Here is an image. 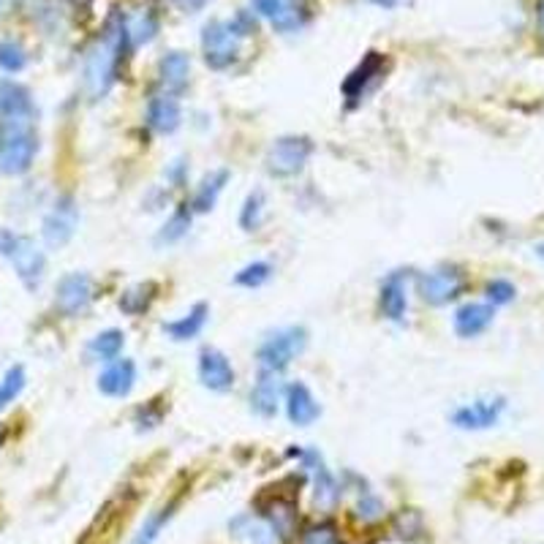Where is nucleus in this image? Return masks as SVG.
Returning <instances> with one entry per match:
<instances>
[{"label": "nucleus", "instance_id": "1", "mask_svg": "<svg viewBox=\"0 0 544 544\" xmlns=\"http://www.w3.org/2000/svg\"><path fill=\"white\" fill-rule=\"evenodd\" d=\"M128 46H131L128 19L120 11H115L106 19L104 33L96 41V46L90 49L87 63H85V90H87L90 101H98L112 90L117 71H120V60L126 57Z\"/></svg>", "mask_w": 544, "mask_h": 544}, {"label": "nucleus", "instance_id": "2", "mask_svg": "<svg viewBox=\"0 0 544 544\" xmlns=\"http://www.w3.org/2000/svg\"><path fill=\"white\" fill-rule=\"evenodd\" d=\"M257 33V19L248 11H240L235 19H216L202 30V52L205 63L213 71L229 68L240 57L243 38Z\"/></svg>", "mask_w": 544, "mask_h": 544}, {"label": "nucleus", "instance_id": "3", "mask_svg": "<svg viewBox=\"0 0 544 544\" xmlns=\"http://www.w3.org/2000/svg\"><path fill=\"white\" fill-rule=\"evenodd\" d=\"M0 257H5L11 262L14 272L19 275V280L27 288H38L44 270H46V259L44 251L25 235H14V232H0Z\"/></svg>", "mask_w": 544, "mask_h": 544}, {"label": "nucleus", "instance_id": "4", "mask_svg": "<svg viewBox=\"0 0 544 544\" xmlns=\"http://www.w3.org/2000/svg\"><path fill=\"white\" fill-rule=\"evenodd\" d=\"M307 346V329L305 327H283L267 335L257 351L259 368L267 373H283Z\"/></svg>", "mask_w": 544, "mask_h": 544}, {"label": "nucleus", "instance_id": "5", "mask_svg": "<svg viewBox=\"0 0 544 544\" xmlns=\"http://www.w3.org/2000/svg\"><path fill=\"white\" fill-rule=\"evenodd\" d=\"M310 156H313V142L307 136H280L270 145L265 164L272 177L286 180V177H297L305 169Z\"/></svg>", "mask_w": 544, "mask_h": 544}, {"label": "nucleus", "instance_id": "6", "mask_svg": "<svg viewBox=\"0 0 544 544\" xmlns=\"http://www.w3.org/2000/svg\"><path fill=\"white\" fill-rule=\"evenodd\" d=\"M38 153V139L33 128H5L0 139V172L3 175H25L33 166Z\"/></svg>", "mask_w": 544, "mask_h": 544}, {"label": "nucleus", "instance_id": "7", "mask_svg": "<svg viewBox=\"0 0 544 544\" xmlns=\"http://www.w3.org/2000/svg\"><path fill=\"white\" fill-rule=\"evenodd\" d=\"M417 288H419V297L428 305L441 307V305L455 302L466 291V272L455 267V265H447V267L419 275L417 277Z\"/></svg>", "mask_w": 544, "mask_h": 544}, {"label": "nucleus", "instance_id": "8", "mask_svg": "<svg viewBox=\"0 0 544 544\" xmlns=\"http://www.w3.org/2000/svg\"><path fill=\"white\" fill-rule=\"evenodd\" d=\"M35 104L25 85L3 79L0 82V123L5 128H33Z\"/></svg>", "mask_w": 544, "mask_h": 544}, {"label": "nucleus", "instance_id": "9", "mask_svg": "<svg viewBox=\"0 0 544 544\" xmlns=\"http://www.w3.org/2000/svg\"><path fill=\"white\" fill-rule=\"evenodd\" d=\"M76 227H79V207L74 196H60L52 205V210L44 216V224H41L44 243L49 248H63L76 235Z\"/></svg>", "mask_w": 544, "mask_h": 544}, {"label": "nucleus", "instance_id": "10", "mask_svg": "<svg viewBox=\"0 0 544 544\" xmlns=\"http://www.w3.org/2000/svg\"><path fill=\"white\" fill-rule=\"evenodd\" d=\"M251 5L277 33H297L310 19L307 0H251Z\"/></svg>", "mask_w": 544, "mask_h": 544}, {"label": "nucleus", "instance_id": "11", "mask_svg": "<svg viewBox=\"0 0 544 544\" xmlns=\"http://www.w3.org/2000/svg\"><path fill=\"white\" fill-rule=\"evenodd\" d=\"M93 302V277L87 272H68L60 277L57 288H55V307L74 318L79 313H85Z\"/></svg>", "mask_w": 544, "mask_h": 544}, {"label": "nucleus", "instance_id": "12", "mask_svg": "<svg viewBox=\"0 0 544 544\" xmlns=\"http://www.w3.org/2000/svg\"><path fill=\"white\" fill-rule=\"evenodd\" d=\"M291 455L299 458L302 468L313 477V488H316L313 496H316V504H318L321 509H332V507L337 504V499H340V488H337L335 477L327 471L321 455H318L316 449H291Z\"/></svg>", "mask_w": 544, "mask_h": 544}, {"label": "nucleus", "instance_id": "13", "mask_svg": "<svg viewBox=\"0 0 544 544\" xmlns=\"http://www.w3.org/2000/svg\"><path fill=\"white\" fill-rule=\"evenodd\" d=\"M199 381L210 392H229L237 381L229 357L224 351L213 348V346H205L199 351Z\"/></svg>", "mask_w": 544, "mask_h": 544}, {"label": "nucleus", "instance_id": "14", "mask_svg": "<svg viewBox=\"0 0 544 544\" xmlns=\"http://www.w3.org/2000/svg\"><path fill=\"white\" fill-rule=\"evenodd\" d=\"M504 408H507L504 398H482V400H474L468 406H460L452 414V422L463 430H485V428H493L501 419Z\"/></svg>", "mask_w": 544, "mask_h": 544}, {"label": "nucleus", "instance_id": "15", "mask_svg": "<svg viewBox=\"0 0 544 544\" xmlns=\"http://www.w3.org/2000/svg\"><path fill=\"white\" fill-rule=\"evenodd\" d=\"M381 74H384V55L381 52H368L365 60L343 79V96L348 98V104L359 101L370 90V85L376 79H381Z\"/></svg>", "mask_w": 544, "mask_h": 544}, {"label": "nucleus", "instance_id": "16", "mask_svg": "<svg viewBox=\"0 0 544 544\" xmlns=\"http://www.w3.org/2000/svg\"><path fill=\"white\" fill-rule=\"evenodd\" d=\"M286 414H288V422L297 428H307L321 417L318 400L302 381H294L286 387Z\"/></svg>", "mask_w": 544, "mask_h": 544}, {"label": "nucleus", "instance_id": "17", "mask_svg": "<svg viewBox=\"0 0 544 544\" xmlns=\"http://www.w3.org/2000/svg\"><path fill=\"white\" fill-rule=\"evenodd\" d=\"M183 123V109H180V101L177 96L172 93H158L150 98L147 104V126L158 134H175Z\"/></svg>", "mask_w": 544, "mask_h": 544}, {"label": "nucleus", "instance_id": "18", "mask_svg": "<svg viewBox=\"0 0 544 544\" xmlns=\"http://www.w3.org/2000/svg\"><path fill=\"white\" fill-rule=\"evenodd\" d=\"M406 277L408 272H392L378 291V307L384 318L389 321H403L408 310V291H406Z\"/></svg>", "mask_w": 544, "mask_h": 544}, {"label": "nucleus", "instance_id": "19", "mask_svg": "<svg viewBox=\"0 0 544 544\" xmlns=\"http://www.w3.org/2000/svg\"><path fill=\"white\" fill-rule=\"evenodd\" d=\"M136 384L134 359H112V365L98 376V392L106 398H128Z\"/></svg>", "mask_w": 544, "mask_h": 544}, {"label": "nucleus", "instance_id": "20", "mask_svg": "<svg viewBox=\"0 0 544 544\" xmlns=\"http://www.w3.org/2000/svg\"><path fill=\"white\" fill-rule=\"evenodd\" d=\"M188 79H191V57L186 52L172 49L158 60V82L166 93L175 96V93L186 90Z\"/></svg>", "mask_w": 544, "mask_h": 544}, {"label": "nucleus", "instance_id": "21", "mask_svg": "<svg viewBox=\"0 0 544 544\" xmlns=\"http://www.w3.org/2000/svg\"><path fill=\"white\" fill-rule=\"evenodd\" d=\"M493 305L488 302H466L455 310V332L460 337H477L493 324Z\"/></svg>", "mask_w": 544, "mask_h": 544}, {"label": "nucleus", "instance_id": "22", "mask_svg": "<svg viewBox=\"0 0 544 544\" xmlns=\"http://www.w3.org/2000/svg\"><path fill=\"white\" fill-rule=\"evenodd\" d=\"M280 392H283V387H280L277 373L262 370L259 381L251 389V411L265 417V419H272L275 411H277V403H280Z\"/></svg>", "mask_w": 544, "mask_h": 544}, {"label": "nucleus", "instance_id": "23", "mask_svg": "<svg viewBox=\"0 0 544 544\" xmlns=\"http://www.w3.org/2000/svg\"><path fill=\"white\" fill-rule=\"evenodd\" d=\"M207 316H210V307H207L205 302H196L186 316H180V318H175V321H166L161 329H164L172 340L186 343V340L199 337V332H202L205 324H207Z\"/></svg>", "mask_w": 544, "mask_h": 544}, {"label": "nucleus", "instance_id": "24", "mask_svg": "<svg viewBox=\"0 0 544 544\" xmlns=\"http://www.w3.org/2000/svg\"><path fill=\"white\" fill-rule=\"evenodd\" d=\"M232 531H235V537H240V539H246L248 544H277V534L272 531V526L267 520H262V518H254V515H240V518H235L232 520V526H229Z\"/></svg>", "mask_w": 544, "mask_h": 544}, {"label": "nucleus", "instance_id": "25", "mask_svg": "<svg viewBox=\"0 0 544 544\" xmlns=\"http://www.w3.org/2000/svg\"><path fill=\"white\" fill-rule=\"evenodd\" d=\"M227 183H229V169H216V172H210V175L202 180V186L196 188V194H194V202H191L194 213H210V210L216 207L221 191L227 188Z\"/></svg>", "mask_w": 544, "mask_h": 544}, {"label": "nucleus", "instance_id": "26", "mask_svg": "<svg viewBox=\"0 0 544 544\" xmlns=\"http://www.w3.org/2000/svg\"><path fill=\"white\" fill-rule=\"evenodd\" d=\"M126 346V335L123 329H104L98 332L90 343H87V357L90 359H98V362H112L120 357Z\"/></svg>", "mask_w": 544, "mask_h": 544}, {"label": "nucleus", "instance_id": "27", "mask_svg": "<svg viewBox=\"0 0 544 544\" xmlns=\"http://www.w3.org/2000/svg\"><path fill=\"white\" fill-rule=\"evenodd\" d=\"M267 523L277 534V539H291L297 531V507L286 499H275L267 507Z\"/></svg>", "mask_w": 544, "mask_h": 544}, {"label": "nucleus", "instance_id": "28", "mask_svg": "<svg viewBox=\"0 0 544 544\" xmlns=\"http://www.w3.org/2000/svg\"><path fill=\"white\" fill-rule=\"evenodd\" d=\"M156 294H158V286H156V283H150V280H147V283H136V286H131V288L123 291V297H120V310L128 313V316H142L145 310H150Z\"/></svg>", "mask_w": 544, "mask_h": 544}, {"label": "nucleus", "instance_id": "29", "mask_svg": "<svg viewBox=\"0 0 544 544\" xmlns=\"http://www.w3.org/2000/svg\"><path fill=\"white\" fill-rule=\"evenodd\" d=\"M175 509H177V501H172V504H166L164 509L153 512V515L145 520V526L139 529V534L134 537V542L131 544H156V539L161 537V531L166 529V523L175 518Z\"/></svg>", "mask_w": 544, "mask_h": 544}, {"label": "nucleus", "instance_id": "30", "mask_svg": "<svg viewBox=\"0 0 544 544\" xmlns=\"http://www.w3.org/2000/svg\"><path fill=\"white\" fill-rule=\"evenodd\" d=\"M265 207H267V196L265 191H254L248 194L246 205H243V213H240V227L243 232H257L265 221Z\"/></svg>", "mask_w": 544, "mask_h": 544}, {"label": "nucleus", "instance_id": "31", "mask_svg": "<svg viewBox=\"0 0 544 544\" xmlns=\"http://www.w3.org/2000/svg\"><path fill=\"white\" fill-rule=\"evenodd\" d=\"M188 229H191V210H186V207H180L177 213H172V218L164 224V229L158 232V243L164 246H172V243H177V240H183L186 235H188Z\"/></svg>", "mask_w": 544, "mask_h": 544}, {"label": "nucleus", "instance_id": "32", "mask_svg": "<svg viewBox=\"0 0 544 544\" xmlns=\"http://www.w3.org/2000/svg\"><path fill=\"white\" fill-rule=\"evenodd\" d=\"M27 65V52L19 41H0V71L19 74Z\"/></svg>", "mask_w": 544, "mask_h": 544}, {"label": "nucleus", "instance_id": "33", "mask_svg": "<svg viewBox=\"0 0 544 544\" xmlns=\"http://www.w3.org/2000/svg\"><path fill=\"white\" fill-rule=\"evenodd\" d=\"M158 33V22L153 14H139L128 22V38H131V46H142L147 41H153Z\"/></svg>", "mask_w": 544, "mask_h": 544}, {"label": "nucleus", "instance_id": "34", "mask_svg": "<svg viewBox=\"0 0 544 544\" xmlns=\"http://www.w3.org/2000/svg\"><path fill=\"white\" fill-rule=\"evenodd\" d=\"M22 389H25V370H22L19 365H14V368L5 370V376H3V381H0V411H3L8 403H14V400L19 398Z\"/></svg>", "mask_w": 544, "mask_h": 544}, {"label": "nucleus", "instance_id": "35", "mask_svg": "<svg viewBox=\"0 0 544 544\" xmlns=\"http://www.w3.org/2000/svg\"><path fill=\"white\" fill-rule=\"evenodd\" d=\"M270 277L272 265H267V262H254V265L243 267V270L235 275V283H237V286H246V288H259V286H265Z\"/></svg>", "mask_w": 544, "mask_h": 544}, {"label": "nucleus", "instance_id": "36", "mask_svg": "<svg viewBox=\"0 0 544 544\" xmlns=\"http://www.w3.org/2000/svg\"><path fill=\"white\" fill-rule=\"evenodd\" d=\"M485 294H488L490 305H509V302L515 299L518 288H515L509 280H501V277H496V280H490V283L485 286Z\"/></svg>", "mask_w": 544, "mask_h": 544}, {"label": "nucleus", "instance_id": "37", "mask_svg": "<svg viewBox=\"0 0 544 544\" xmlns=\"http://www.w3.org/2000/svg\"><path fill=\"white\" fill-rule=\"evenodd\" d=\"M357 515H359L365 523H373V520H378V518L384 515V504H381L373 493H365V496L359 499V504H357Z\"/></svg>", "mask_w": 544, "mask_h": 544}, {"label": "nucleus", "instance_id": "38", "mask_svg": "<svg viewBox=\"0 0 544 544\" xmlns=\"http://www.w3.org/2000/svg\"><path fill=\"white\" fill-rule=\"evenodd\" d=\"M161 419H164V411H161L156 403H145V406H139L136 414H134V422H136L139 428H156V425H161Z\"/></svg>", "mask_w": 544, "mask_h": 544}, {"label": "nucleus", "instance_id": "39", "mask_svg": "<svg viewBox=\"0 0 544 544\" xmlns=\"http://www.w3.org/2000/svg\"><path fill=\"white\" fill-rule=\"evenodd\" d=\"M335 542H337V534H335V526H332V523L313 526V529L302 537V544H335Z\"/></svg>", "mask_w": 544, "mask_h": 544}, {"label": "nucleus", "instance_id": "40", "mask_svg": "<svg viewBox=\"0 0 544 544\" xmlns=\"http://www.w3.org/2000/svg\"><path fill=\"white\" fill-rule=\"evenodd\" d=\"M183 175H186V164H183V161H177V164L169 169V180H172L175 186H180V183H183Z\"/></svg>", "mask_w": 544, "mask_h": 544}, {"label": "nucleus", "instance_id": "41", "mask_svg": "<svg viewBox=\"0 0 544 544\" xmlns=\"http://www.w3.org/2000/svg\"><path fill=\"white\" fill-rule=\"evenodd\" d=\"M370 3H376V5H381V8H395L400 0H370Z\"/></svg>", "mask_w": 544, "mask_h": 544}, {"label": "nucleus", "instance_id": "42", "mask_svg": "<svg viewBox=\"0 0 544 544\" xmlns=\"http://www.w3.org/2000/svg\"><path fill=\"white\" fill-rule=\"evenodd\" d=\"M207 0H186V5H191V8H202Z\"/></svg>", "mask_w": 544, "mask_h": 544}, {"label": "nucleus", "instance_id": "43", "mask_svg": "<svg viewBox=\"0 0 544 544\" xmlns=\"http://www.w3.org/2000/svg\"><path fill=\"white\" fill-rule=\"evenodd\" d=\"M71 5H76V8H87L90 5V0H68Z\"/></svg>", "mask_w": 544, "mask_h": 544}, {"label": "nucleus", "instance_id": "44", "mask_svg": "<svg viewBox=\"0 0 544 544\" xmlns=\"http://www.w3.org/2000/svg\"><path fill=\"white\" fill-rule=\"evenodd\" d=\"M539 27H542V33H544V0H542V5H539Z\"/></svg>", "mask_w": 544, "mask_h": 544}, {"label": "nucleus", "instance_id": "45", "mask_svg": "<svg viewBox=\"0 0 544 544\" xmlns=\"http://www.w3.org/2000/svg\"><path fill=\"white\" fill-rule=\"evenodd\" d=\"M537 257H539V259H544V243H539V246H537Z\"/></svg>", "mask_w": 544, "mask_h": 544}, {"label": "nucleus", "instance_id": "46", "mask_svg": "<svg viewBox=\"0 0 544 544\" xmlns=\"http://www.w3.org/2000/svg\"><path fill=\"white\" fill-rule=\"evenodd\" d=\"M0 444H3V436H0Z\"/></svg>", "mask_w": 544, "mask_h": 544}, {"label": "nucleus", "instance_id": "47", "mask_svg": "<svg viewBox=\"0 0 544 544\" xmlns=\"http://www.w3.org/2000/svg\"><path fill=\"white\" fill-rule=\"evenodd\" d=\"M335 544H340V542H335Z\"/></svg>", "mask_w": 544, "mask_h": 544}, {"label": "nucleus", "instance_id": "48", "mask_svg": "<svg viewBox=\"0 0 544 544\" xmlns=\"http://www.w3.org/2000/svg\"><path fill=\"white\" fill-rule=\"evenodd\" d=\"M0 3H3V0H0Z\"/></svg>", "mask_w": 544, "mask_h": 544}]
</instances>
